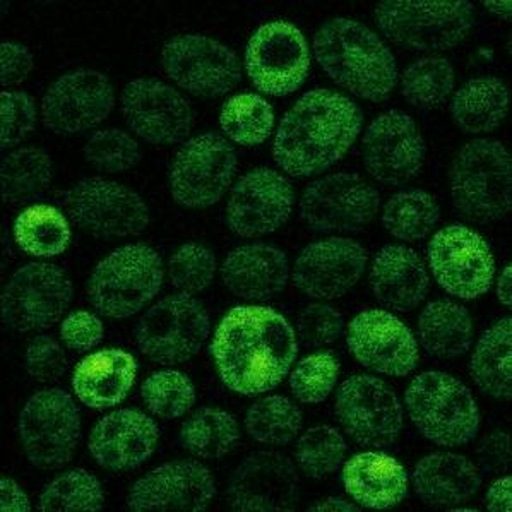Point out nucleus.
Returning a JSON list of instances; mask_svg holds the SVG:
<instances>
[{"mask_svg":"<svg viewBox=\"0 0 512 512\" xmlns=\"http://www.w3.org/2000/svg\"><path fill=\"white\" fill-rule=\"evenodd\" d=\"M297 352V334L290 322L261 305L230 310L211 343L221 382L244 396L268 393L280 386Z\"/></svg>","mask_w":512,"mask_h":512,"instance_id":"obj_1","label":"nucleus"},{"mask_svg":"<svg viewBox=\"0 0 512 512\" xmlns=\"http://www.w3.org/2000/svg\"><path fill=\"white\" fill-rule=\"evenodd\" d=\"M362 131V112L333 90L309 91L281 120L273 158L283 172L307 179L336 165Z\"/></svg>","mask_w":512,"mask_h":512,"instance_id":"obj_2","label":"nucleus"},{"mask_svg":"<svg viewBox=\"0 0 512 512\" xmlns=\"http://www.w3.org/2000/svg\"><path fill=\"white\" fill-rule=\"evenodd\" d=\"M322 71L340 88L367 102H386L398 83V64L381 36L365 24L333 18L314 36Z\"/></svg>","mask_w":512,"mask_h":512,"instance_id":"obj_3","label":"nucleus"},{"mask_svg":"<svg viewBox=\"0 0 512 512\" xmlns=\"http://www.w3.org/2000/svg\"><path fill=\"white\" fill-rule=\"evenodd\" d=\"M449 194L459 215L471 223L504 220L512 208V160L499 141L475 139L454 156Z\"/></svg>","mask_w":512,"mask_h":512,"instance_id":"obj_4","label":"nucleus"},{"mask_svg":"<svg viewBox=\"0 0 512 512\" xmlns=\"http://www.w3.org/2000/svg\"><path fill=\"white\" fill-rule=\"evenodd\" d=\"M405 405L411 423L435 446H468L477 437V401L463 382L446 372L415 377L406 389Z\"/></svg>","mask_w":512,"mask_h":512,"instance_id":"obj_5","label":"nucleus"},{"mask_svg":"<svg viewBox=\"0 0 512 512\" xmlns=\"http://www.w3.org/2000/svg\"><path fill=\"white\" fill-rule=\"evenodd\" d=\"M163 285V262L144 244H129L108 254L91 273L86 295L103 316L127 319L144 309Z\"/></svg>","mask_w":512,"mask_h":512,"instance_id":"obj_6","label":"nucleus"},{"mask_svg":"<svg viewBox=\"0 0 512 512\" xmlns=\"http://www.w3.org/2000/svg\"><path fill=\"white\" fill-rule=\"evenodd\" d=\"M382 35L415 52H446L465 40L475 14L470 2H399L376 6Z\"/></svg>","mask_w":512,"mask_h":512,"instance_id":"obj_7","label":"nucleus"},{"mask_svg":"<svg viewBox=\"0 0 512 512\" xmlns=\"http://www.w3.org/2000/svg\"><path fill=\"white\" fill-rule=\"evenodd\" d=\"M23 453L38 470L66 466L81 442V415L71 394L43 389L21 410L18 423Z\"/></svg>","mask_w":512,"mask_h":512,"instance_id":"obj_8","label":"nucleus"},{"mask_svg":"<svg viewBox=\"0 0 512 512\" xmlns=\"http://www.w3.org/2000/svg\"><path fill=\"white\" fill-rule=\"evenodd\" d=\"M69 220L81 232L100 240L136 237L146 230L149 209L129 185L90 177L72 185L64 197Z\"/></svg>","mask_w":512,"mask_h":512,"instance_id":"obj_9","label":"nucleus"},{"mask_svg":"<svg viewBox=\"0 0 512 512\" xmlns=\"http://www.w3.org/2000/svg\"><path fill=\"white\" fill-rule=\"evenodd\" d=\"M209 328L208 310L201 302L187 293L168 295L137 322V346L155 364H184L203 348Z\"/></svg>","mask_w":512,"mask_h":512,"instance_id":"obj_10","label":"nucleus"},{"mask_svg":"<svg viewBox=\"0 0 512 512\" xmlns=\"http://www.w3.org/2000/svg\"><path fill=\"white\" fill-rule=\"evenodd\" d=\"M237 173V155L216 132L185 141L170 165V192L184 208L203 209L220 203Z\"/></svg>","mask_w":512,"mask_h":512,"instance_id":"obj_11","label":"nucleus"},{"mask_svg":"<svg viewBox=\"0 0 512 512\" xmlns=\"http://www.w3.org/2000/svg\"><path fill=\"white\" fill-rule=\"evenodd\" d=\"M74 297L66 271L48 262L19 268L2 292V321L16 333H36L55 326Z\"/></svg>","mask_w":512,"mask_h":512,"instance_id":"obj_12","label":"nucleus"},{"mask_svg":"<svg viewBox=\"0 0 512 512\" xmlns=\"http://www.w3.org/2000/svg\"><path fill=\"white\" fill-rule=\"evenodd\" d=\"M334 415L358 446L384 449L398 439L405 415L387 382L374 376H353L338 389Z\"/></svg>","mask_w":512,"mask_h":512,"instance_id":"obj_13","label":"nucleus"},{"mask_svg":"<svg viewBox=\"0 0 512 512\" xmlns=\"http://www.w3.org/2000/svg\"><path fill=\"white\" fill-rule=\"evenodd\" d=\"M381 209L374 185L355 173H334L307 187L298 204L305 225L316 233H358Z\"/></svg>","mask_w":512,"mask_h":512,"instance_id":"obj_14","label":"nucleus"},{"mask_svg":"<svg viewBox=\"0 0 512 512\" xmlns=\"http://www.w3.org/2000/svg\"><path fill=\"white\" fill-rule=\"evenodd\" d=\"M160 62L168 79L199 98L227 95L242 76L237 54L209 36H175L161 50Z\"/></svg>","mask_w":512,"mask_h":512,"instance_id":"obj_15","label":"nucleus"},{"mask_svg":"<svg viewBox=\"0 0 512 512\" xmlns=\"http://www.w3.org/2000/svg\"><path fill=\"white\" fill-rule=\"evenodd\" d=\"M430 271L442 290L453 297L475 300L489 292L495 259L487 240L463 225H451L430 240Z\"/></svg>","mask_w":512,"mask_h":512,"instance_id":"obj_16","label":"nucleus"},{"mask_svg":"<svg viewBox=\"0 0 512 512\" xmlns=\"http://www.w3.org/2000/svg\"><path fill=\"white\" fill-rule=\"evenodd\" d=\"M310 67L304 33L285 21L262 24L245 50V71L261 93L286 96L297 91Z\"/></svg>","mask_w":512,"mask_h":512,"instance_id":"obj_17","label":"nucleus"},{"mask_svg":"<svg viewBox=\"0 0 512 512\" xmlns=\"http://www.w3.org/2000/svg\"><path fill=\"white\" fill-rule=\"evenodd\" d=\"M114 107V86L105 74L91 69L67 72L43 95V126L59 136H81L105 122Z\"/></svg>","mask_w":512,"mask_h":512,"instance_id":"obj_18","label":"nucleus"},{"mask_svg":"<svg viewBox=\"0 0 512 512\" xmlns=\"http://www.w3.org/2000/svg\"><path fill=\"white\" fill-rule=\"evenodd\" d=\"M122 114L137 137L155 146L182 143L194 126L191 105L160 79H134L122 93Z\"/></svg>","mask_w":512,"mask_h":512,"instance_id":"obj_19","label":"nucleus"},{"mask_svg":"<svg viewBox=\"0 0 512 512\" xmlns=\"http://www.w3.org/2000/svg\"><path fill=\"white\" fill-rule=\"evenodd\" d=\"M365 170L379 184L399 187L415 179L425 161V141L410 115L391 110L377 117L364 134Z\"/></svg>","mask_w":512,"mask_h":512,"instance_id":"obj_20","label":"nucleus"},{"mask_svg":"<svg viewBox=\"0 0 512 512\" xmlns=\"http://www.w3.org/2000/svg\"><path fill=\"white\" fill-rule=\"evenodd\" d=\"M295 191L288 177L256 168L233 185L227 204L228 227L244 239H256L283 227L293 211Z\"/></svg>","mask_w":512,"mask_h":512,"instance_id":"obj_21","label":"nucleus"},{"mask_svg":"<svg viewBox=\"0 0 512 512\" xmlns=\"http://www.w3.org/2000/svg\"><path fill=\"white\" fill-rule=\"evenodd\" d=\"M298 502L297 465L276 451L249 454L233 471L228 483V504L233 511H293Z\"/></svg>","mask_w":512,"mask_h":512,"instance_id":"obj_22","label":"nucleus"},{"mask_svg":"<svg viewBox=\"0 0 512 512\" xmlns=\"http://www.w3.org/2000/svg\"><path fill=\"white\" fill-rule=\"evenodd\" d=\"M346 343L360 364L382 376L405 377L417 369L415 334L386 310H362L348 326Z\"/></svg>","mask_w":512,"mask_h":512,"instance_id":"obj_23","label":"nucleus"},{"mask_svg":"<svg viewBox=\"0 0 512 512\" xmlns=\"http://www.w3.org/2000/svg\"><path fill=\"white\" fill-rule=\"evenodd\" d=\"M216 494L211 471L194 459L158 466L132 485L127 494L131 511H204Z\"/></svg>","mask_w":512,"mask_h":512,"instance_id":"obj_24","label":"nucleus"},{"mask_svg":"<svg viewBox=\"0 0 512 512\" xmlns=\"http://www.w3.org/2000/svg\"><path fill=\"white\" fill-rule=\"evenodd\" d=\"M367 257L362 245L345 237H331L307 245L293 266V285L309 298L343 297L362 280Z\"/></svg>","mask_w":512,"mask_h":512,"instance_id":"obj_25","label":"nucleus"},{"mask_svg":"<svg viewBox=\"0 0 512 512\" xmlns=\"http://www.w3.org/2000/svg\"><path fill=\"white\" fill-rule=\"evenodd\" d=\"M160 430L143 411L115 410L96 423L90 435V453L108 471H129L155 453Z\"/></svg>","mask_w":512,"mask_h":512,"instance_id":"obj_26","label":"nucleus"},{"mask_svg":"<svg viewBox=\"0 0 512 512\" xmlns=\"http://www.w3.org/2000/svg\"><path fill=\"white\" fill-rule=\"evenodd\" d=\"M369 281L377 302L399 314L417 309L430 288L429 273L422 257L401 244L386 245L377 252Z\"/></svg>","mask_w":512,"mask_h":512,"instance_id":"obj_27","label":"nucleus"},{"mask_svg":"<svg viewBox=\"0 0 512 512\" xmlns=\"http://www.w3.org/2000/svg\"><path fill=\"white\" fill-rule=\"evenodd\" d=\"M288 274L285 252L264 242L242 245L221 266V280L230 293L247 302H266L280 295Z\"/></svg>","mask_w":512,"mask_h":512,"instance_id":"obj_28","label":"nucleus"},{"mask_svg":"<svg viewBox=\"0 0 512 512\" xmlns=\"http://www.w3.org/2000/svg\"><path fill=\"white\" fill-rule=\"evenodd\" d=\"M418 499L434 507H456L470 502L482 487V471L456 453H432L418 461L413 471Z\"/></svg>","mask_w":512,"mask_h":512,"instance_id":"obj_29","label":"nucleus"},{"mask_svg":"<svg viewBox=\"0 0 512 512\" xmlns=\"http://www.w3.org/2000/svg\"><path fill=\"white\" fill-rule=\"evenodd\" d=\"M343 485L346 494L360 506L384 511L405 501L408 473L393 456L367 451L346 461Z\"/></svg>","mask_w":512,"mask_h":512,"instance_id":"obj_30","label":"nucleus"},{"mask_svg":"<svg viewBox=\"0 0 512 512\" xmlns=\"http://www.w3.org/2000/svg\"><path fill=\"white\" fill-rule=\"evenodd\" d=\"M137 376L136 358L124 350L91 353L74 370L72 386L83 405L107 410L120 405Z\"/></svg>","mask_w":512,"mask_h":512,"instance_id":"obj_31","label":"nucleus"},{"mask_svg":"<svg viewBox=\"0 0 512 512\" xmlns=\"http://www.w3.org/2000/svg\"><path fill=\"white\" fill-rule=\"evenodd\" d=\"M475 326L470 312L453 300L430 302L418 317V341L423 352L437 360H454L470 352Z\"/></svg>","mask_w":512,"mask_h":512,"instance_id":"obj_32","label":"nucleus"},{"mask_svg":"<svg viewBox=\"0 0 512 512\" xmlns=\"http://www.w3.org/2000/svg\"><path fill=\"white\" fill-rule=\"evenodd\" d=\"M509 110V91L497 78L470 79L453 96L451 115L459 131L478 136L501 127Z\"/></svg>","mask_w":512,"mask_h":512,"instance_id":"obj_33","label":"nucleus"},{"mask_svg":"<svg viewBox=\"0 0 512 512\" xmlns=\"http://www.w3.org/2000/svg\"><path fill=\"white\" fill-rule=\"evenodd\" d=\"M512 319L506 317L490 326L471 355L470 374L480 391L495 399L512 394Z\"/></svg>","mask_w":512,"mask_h":512,"instance_id":"obj_34","label":"nucleus"},{"mask_svg":"<svg viewBox=\"0 0 512 512\" xmlns=\"http://www.w3.org/2000/svg\"><path fill=\"white\" fill-rule=\"evenodd\" d=\"M54 175V163L42 149L35 146L14 149L2 160V197L11 206L31 203L47 191Z\"/></svg>","mask_w":512,"mask_h":512,"instance_id":"obj_35","label":"nucleus"},{"mask_svg":"<svg viewBox=\"0 0 512 512\" xmlns=\"http://www.w3.org/2000/svg\"><path fill=\"white\" fill-rule=\"evenodd\" d=\"M14 237L19 249L28 256L50 259L66 252L71 242V228L59 209L48 204H35L18 216Z\"/></svg>","mask_w":512,"mask_h":512,"instance_id":"obj_36","label":"nucleus"},{"mask_svg":"<svg viewBox=\"0 0 512 512\" xmlns=\"http://www.w3.org/2000/svg\"><path fill=\"white\" fill-rule=\"evenodd\" d=\"M441 221V208L422 189L396 192L382 209V227L401 242H420L434 232Z\"/></svg>","mask_w":512,"mask_h":512,"instance_id":"obj_37","label":"nucleus"},{"mask_svg":"<svg viewBox=\"0 0 512 512\" xmlns=\"http://www.w3.org/2000/svg\"><path fill=\"white\" fill-rule=\"evenodd\" d=\"M180 441L196 458L220 459L240 441L239 423L227 411L206 406L185 420Z\"/></svg>","mask_w":512,"mask_h":512,"instance_id":"obj_38","label":"nucleus"},{"mask_svg":"<svg viewBox=\"0 0 512 512\" xmlns=\"http://www.w3.org/2000/svg\"><path fill=\"white\" fill-rule=\"evenodd\" d=\"M401 95L420 112L441 108L454 90V69L442 57H422L411 62L401 76Z\"/></svg>","mask_w":512,"mask_h":512,"instance_id":"obj_39","label":"nucleus"},{"mask_svg":"<svg viewBox=\"0 0 512 512\" xmlns=\"http://www.w3.org/2000/svg\"><path fill=\"white\" fill-rule=\"evenodd\" d=\"M304 415L285 396L257 399L245 415V432L266 446L283 447L297 439Z\"/></svg>","mask_w":512,"mask_h":512,"instance_id":"obj_40","label":"nucleus"},{"mask_svg":"<svg viewBox=\"0 0 512 512\" xmlns=\"http://www.w3.org/2000/svg\"><path fill=\"white\" fill-rule=\"evenodd\" d=\"M220 124L233 143L257 146L273 132V108L257 93L235 95L221 108Z\"/></svg>","mask_w":512,"mask_h":512,"instance_id":"obj_41","label":"nucleus"},{"mask_svg":"<svg viewBox=\"0 0 512 512\" xmlns=\"http://www.w3.org/2000/svg\"><path fill=\"white\" fill-rule=\"evenodd\" d=\"M105 506L102 483L86 470L62 473L43 489L38 509L45 512H96Z\"/></svg>","mask_w":512,"mask_h":512,"instance_id":"obj_42","label":"nucleus"},{"mask_svg":"<svg viewBox=\"0 0 512 512\" xmlns=\"http://www.w3.org/2000/svg\"><path fill=\"white\" fill-rule=\"evenodd\" d=\"M348 444L338 430L316 425L298 439L295 463L305 477L324 480L340 470Z\"/></svg>","mask_w":512,"mask_h":512,"instance_id":"obj_43","label":"nucleus"},{"mask_svg":"<svg viewBox=\"0 0 512 512\" xmlns=\"http://www.w3.org/2000/svg\"><path fill=\"white\" fill-rule=\"evenodd\" d=\"M144 405L155 417L175 420L189 413L196 403V389L191 379L179 370H160L141 386Z\"/></svg>","mask_w":512,"mask_h":512,"instance_id":"obj_44","label":"nucleus"},{"mask_svg":"<svg viewBox=\"0 0 512 512\" xmlns=\"http://www.w3.org/2000/svg\"><path fill=\"white\" fill-rule=\"evenodd\" d=\"M141 156V146L136 139L120 129L95 132L84 146L88 165L107 175L129 172L141 161Z\"/></svg>","mask_w":512,"mask_h":512,"instance_id":"obj_45","label":"nucleus"},{"mask_svg":"<svg viewBox=\"0 0 512 512\" xmlns=\"http://www.w3.org/2000/svg\"><path fill=\"white\" fill-rule=\"evenodd\" d=\"M340 377V362L331 352L307 355L290 376L293 396L305 405H317L329 398Z\"/></svg>","mask_w":512,"mask_h":512,"instance_id":"obj_46","label":"nucleus"},{"mask_svg":"<svg viewBox=\"0 0 512 512\" xmlns=\"http://www.w3.org/2000/svg\"><path fill=\"white\" fill-rule=\"evenodd\" d=\"M215 274V254L201 244L182 245L168 264L172 285L187 295L204 292L215 280Z\"/></svg>","mask_w":512,"mask_h":512,"instance_id":"obj_47","label":"nucleus"},{"mask_svg":"<svg viewBox=\"0 0 512 512\" xmlns=\"http://www.w3.org/2000/svg\"><path fill=\"white\" fill-rule=\"evenodd\" d=\"M343 316L328 304H310L298 316V341L305 348L333 345L343 333Z\"/></svg>","mask_w":512,"mask_h":512,"instance_id":"obj_48","label":"nucleus"},{"mask_svg":"<svg viewBox=\"0 0 512 512\" xmlns=\"http://www.w3.org/2000/svg\"><path fill=\"white\" fill-rule=\"evenodd\" d=\"M24 370L36 382H57L69 369L64 348L50 336H35L24 350Z\"/></svg>","mask_w":512,"mask_h":512,"instance_id":"obj_49","label":"nucleus"},{"mask_svg":"<svg viewBox=\"0 0 512 512\" xmlns=\"http://www.w3.org/2000/svg\"><path fill=\"white\" fill-rule=\"evenodd\" d=\"M36 107L26 93H2V149L16 148L35 129Z\"/></svg>","mask_w":512,"mask_h":512,"instance_id":"obj_50","label":"nucleus"},{"mask_svg":"<svg viewBox=\"0 0 512 512\" xmlns=\"http://www.w3.org/2000/svg\"><path fill=\"white\" fill-rule=\"evenodd\" d=\"M103 322L86 310L72 312L62 322L60 336L72 352H88L103 340Z\"/></svg>","mask_w":512,"mask_h":512,"instance_id":"obj_51","label":"nucleus"},{"mask_svg":"<svg viewBox=\"0 0 512 512\" xmlns=\"http://www.w3.org/2000/svg\"><path fill=\"white\" fill-rule=\"evenodd\" d=\"M478 465L485 473L502 475L511 466V437L504 430L485 435L477 447Z\"/></svg>","mask_w":512,"mask_h":512,"instance_id":"obj_52","label":"nucleus"},{"mask_svg":"<svg viewBox=\"0 0 512 512\" xmlns=\"http://www.w3.org/2000/svg\"><path fill=\"white\" fill-rule=\"evenodd\" d=\"M0 59H2V72H0V83L4 88L16 86L28 78L33 69V55L30 50L21 43L4 42L0 48Z\"/></svg>","mask_w":512,"mask_h":512,"instance_id":"obj_53","label":"nucleus"},{"mask_svg":"<svg viewBox=\"0 0 512 512\" xmlns=\"http://www.w3.org/2000/svg\"><path fill=\"white\" fill-rule=\"evenodd\" d=\"M485 507L489 511L509 512L512 509V478L495 480L485 495Z\"/></svg>","mask_w":512,"mask_h":512,"instance_id":"obj_54","label":"nucleus"},{"mask_svg":"<svg viewBox=\"0 0 512 512\" xmlns=\"http://www.w3.org/2000/svg\"><path fill=\"white\" fill-rule=\"evenodd\" d=\"M0 502H2V511H30L31 504L28 495L19 487L18 483L11 478H2L0 483Z\"/></svg>","mask_w":512,"mask_h":512,"instance_id":"obj_55","label":"nucleus"},{"mask_svg":"<svg viewBox=\"0 0 512 512\" xmlns=\"http://www.w3.org/2000/svg\"><path fill=\"white\" fill-rule=\"evenodd\" d=\"M497 298H499V302L502 305H506V307H511L512 305V268L511 266H506L504 271H502L501 276H499V280H497Z\"/></svg>","mask_w":512,"mask_h":512,"instance_id":"obj_56","label":"nucleus"},{"mask_svg":"<svg viewBox=\"0 0 512 512\" xmlns=\"http://www.w3.org/2000/svg\"><path fill=\"white\" fill-rule=\"evenodd\" d=\"M310 511H334V512H357L360 511L357 506L340 497H328L326 501L319 502L317 506L310 507Z\"/></svg>","mask_w":512,"mask_h":512,"instance_id":"obj_57","label":"nucleus"},{"mask_svg":"<svg viewBox=\"0 0 512 512\" xmlns=\"http://www.w3.org/2000/svg\"><path fill=\"white\" fill-rule=\"evenodd\" d=\"M485 7L489 9L492 14H497L501 18H511V2H485Z\"/></svg>","mask_w":512,"mask_h":512,"instance_id":"obj_58","label":"nucleus"}]
</instances>
